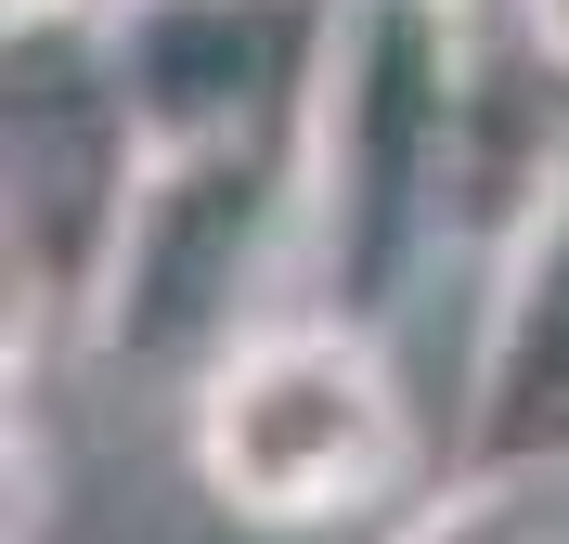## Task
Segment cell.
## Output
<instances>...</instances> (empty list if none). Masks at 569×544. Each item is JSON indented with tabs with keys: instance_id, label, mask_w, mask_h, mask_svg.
Returning a JSON list of instances; mask_svg holds the SVG:
<instances>
[{
	"instance_id": "cell-5",
	"label": "cell",
	"mask_w": 569,
	"mask_h": 544,
	"mask_svg": "<svg viewBox=\"0 0 569 544\" xmlns=\"http://www.w3.org/2000/svg\"><path fill=\"white\" fill-rule=\"evenodd\" d=\"M350 0H104V78L142 156H272L311 130Z\"/></svg>"
},
{
	"instance_id": "cell-2",
	"label": "cell",
	"mask_w": 569,
	"mask_h": 544,
	"mask_svg": "<svg viewBox=\"0 0 569 544\" xmlns=\"http://www.w3.org/2000/svg\"><path fill=\"white\" fill-rule=\"evenodd\" d=\"M181 467L247 532H337L415 479L401 350L337 311H272L181 389Z\"/></svg>"
},
{
	"instance_id": "cell-1",
	"label": "cell",
	"mask_w": 569,
	"mask_h": 544,
	"mask_svg": "<svg viewBox=\"0 0 569 544\" xmlns=\"http://www.w3.org/2000/svg\"><path fill=\"white\" fill-rule=\"evenodd\" d=\"M466 117H479V52H466L453 0H350L337 13V66L298 130V273L284 311H337L376 325L415 298L427 247L466 220Z\"/></svg>"
},
{
	"instance_id": "cell-6",
	"label": "cell",
	"mask_w": 569,
	"mask_h": 544,
	"mask_svg": "<svg viewBox=\"0 0 569 544\" xmlns=\"http://www.w3.org/2000/svg\"><path fill=\"white\" fill-rule=\"evenodd\" d=\"M453 479H557L569 493V130L543 156V181L505 208L492 298L466 337Z\"/></svg>"
},
{
	"instance_id": "cell-4",
	"label": "cell",
	"mask_w": 569,
	"mask_h": 544,
	"mask_svg": "<svg viewBox=\"0 0 569 544\" xmlns=\"http://www.w3.org/2000/svg\"><path fill=\"white\" fill-rule=\"evenodd\" d=\"M0 247H13V350L39 363V337L91 311V273H104L117 220H130L142 181V130L104 78V39L91 27H13V91H0Z\"/></svg>"
},
{
	"instance_id": "cell-7",
	"label": "cell",
	"mask_w": 569,
	"mask_h": 544,
	"mask_svg": "<svg viewBox=\"0 0 569 544\" xmlns=\"http://www.w3.org/2000/svg\"><path fill=\"white\" fill-rule=\"evenodd\" d=\"M389 544H569L557 479H440L427 506H401Z\"/></svg>"
},
{
	"instance_id": "cell-9",
	"label": "cell",
	"mask_w": 569,
	"mask_h": 544,
	"mask_svg": "<svg viewBox=\"0 0 569 544\" xmlns=\"http://www.w3.org/2000/svg\"><path fill=\"white\" fill-rule=\"evenodd\" d=\"M104 0H0V27H91Z\"/></svg>"
},
{
	"instance_id": "cell-8",
	"label": "cell",
	"mask_w": 569,
	"mask_h": 544,
	"mask_svg": "<svg viewBox=\"0 0 569 544\" xmlns=\"http://www.w3.org/2000/svg\"><path fill=\"white\" fill-rule=\"evenodd\" d=\"M518 39H531V66L569 78V0H518Z\"/></svg>"
},
{
	"instance_id": "cell-3",
	"label": "cell",
	"mask_w": 569,
	"mask_h": 544,
	"mask_svg": "<svg viewBox=\"0 0 569 544\" xmlns=\"http://www.w3.org/2000/svg\"><path fill=\"white\" fill-rule=\"evenodd\" d=\"M259 273H298V144L272 156H142L130 220H117L91 311H78V363L91 376H208L247 325H272L284 298Z\"/></svg>"
}]
</instances>
